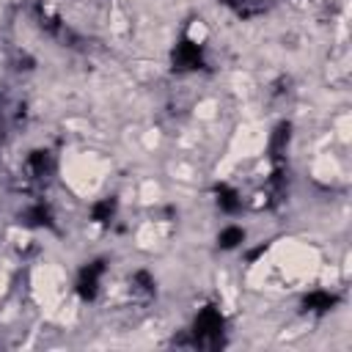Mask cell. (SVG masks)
Instances as JSON below:
<instances>
[{
	"label": "cell",
	"instance_id": "6da1fadb",
	"mask_svg": "<svg viewBox=\"0 0 352 352\" xmlns=\"http://www.w3.org/2000/svg\"><path fill=\"white\" fill-rule=\"evenodd\" d=\"M102 275H104V264L102 261H91L88 267H82L80 278H77V294L82 300H94L99 294V283H102Z\"/></svg>",
	"mask_w": 352,
	"mask_h": 352
},
{
	"label": "cell",
	"instance_id": "7a4b0ae2",
	"mask_svg": "<svg viewBox=\"0 0 352 352\" xmlns=\"http://www.w3.org/2000/svg\"><path fill=\"white\" fill-rule=\"evenodd\" d=\"M239 19H253V16H261L264 11L272 8L275 0H223Z\"/></svg>",
	"mask_w": 352,
	"mask_h": 352
},
{
	"label": "cell",
	"instance_id": "3957f363",
	"mask_svg": "<svg viewBox=\"0 0 352 352\" xmlns=\"http://www.w3.org/2000/svg\"><path fill=\"white\" fill-rule=\"evenodd\" d=\"M302 305L311 314H324V311H330L336 305V294H330V292H311Z\"/></svg>",
	"mask_w": 352,
	"mask_h": 352
},
{
	"label": "cell",
	"instance_id": "277c9868",
	"mask_svg": "<svg viewBox=\"0 0 352 352\" xmlns=\"http://www.w3.org/2000/svg\"><path fill=\"white\" fill-rule=\"evenodd\" d=\"M245 242V231L239 228V226H228V228H223L220 234H217V245L223 248V250H231V248H236V245H242Z\"/></svg>",
	"mask_w": 352,
	"mask_h": 352
}]
</instances>
